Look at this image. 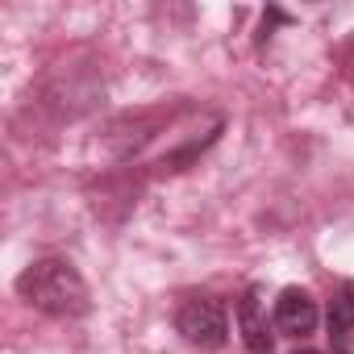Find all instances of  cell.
Returning a JSON list of instances; mask_svg holds the SVG:
<instances>
[{"label":"cell","mask_w":354,"mask_h":354,"mask_svg":"<svg viewBox=\"0 0 354 354\" xmlns=\"http://www.w3.org/2000/svg\"><path fill=\"white\" fill-rule=\"evenodd\" d=\"M17 296L46 317H84L88 283L67 259H38L17 275Z\"/></svg>","instance_id":"1"},{"label":"cell","mask_w":354,"mask_h":354,"mask_svg":"<svg viewBox=\"0 0 354 354\" xmlns=\"http://www.w3.org/2000/svg\"><path fill=\"white\" fill-rule=\"evenodd\" d=\"M175 329L196 350H221L230 337V317L217 296H188L175 313Z\"/></svg>","instance_id":"2"},{"label":"cell","mask_w":354,"mask_h":354,"mask_svg":"<svg viewBox=\"0 0 354 354\" xmlns=\"http://www.w3.org/2000/svg\"><path fill=\"white\" fill-rule=\"evenodd\" d=\"M271 321H275V329H279L283 337H308V333L317 329L321 313H317V300H313L304 288H283L279 300H275Z\"/></svg>","instance_id":"3"},{"label":"cell","mask_w":354,"mask_h":354,"mask_svg":"<svg viewBox=\"0 0 354 354\" xmlns=\"http://www.w3.org/2000/svg\"><path fill=\"white\" fill-rule=\"evenodd\" d=\"M238 333H242V342H246L250 354H271L275 350V337L267 329V313H263L259 288H246L242 300H238Z\"/></svg>","instance_id":"4"},{"label":"cell","mask_w":354,"mask_h":354,"mask_svg":"<svg viewBox=\"0 0 354 354\" xmlns=\"http://www.w3.org/2000/svg\"><path fill=\"white\" fill-rule=\"evenodd\" d=\"M354 329V279H346L329 300V337Z\"/></svg>","instance_id":"5"},{"label":"cell","mask_w":354,"mask_h":354,"mask_svg":"<svg viewBox=\"0 0 354 354\" xmlns=\"http://www.w3.org/2000/svg\"><path fill=\"white\" fill-rule=\"evenodd\" d=\"M329 342H333V354H354V329L350 333H333Z\"/></svg>","instance_id":"6"},{"label":"cell","mask_w":354,"mask_h":354,"mask_svg":"<svg viewBox=\"0 0 354 354\" xmlns=\"http://www.w3.org/2000/svg\"><path fill=\"white\" fill-rule=\"evenodd\" d=\"M296 354H321V350H296Z\"/></svg>","instance_id":"7"}]
</instances>
